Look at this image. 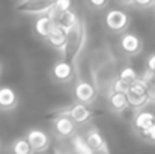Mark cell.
Segmentation results:
<instances>
[{
    "label": "cell",
    "mask_w": 155,
    "mask_h": 154,
    "mask_svg": "<svg viewBox=\"0 0 155 154\" xmlns=\"http://www.w3.org/2000/svg\"><path fill=\"white\" fill-rule=\"evenodd\" d=\"M63 47H65V54H66L68 60H72L77 56V53L80 51V49H81V30L77 26V23L66 32V41H65Z\"/></svg>",
    "instance_id": "obj_1"
},
{
    "label": "cell",
    "mask_w": 155,
    "mask_h": 154,
    "mask_svg": "<svg viewBox=\"0 0 155 154\" xmlns=\"http://www.w3.org/2000/svg\"><path fill=\"white\" fill-rule=\"evenodd\" d=\"M128 95L127 97V101L130 103L131 106H140L143 104L146 100V95H148V88H146V83L145 80H133L130 83V88L128 91L125 92Z\"/></svg>",
    "instance_id": "obj_2"
},
{
    "label": "cell",
    "mask_w": 155,
    "mask_h": 154,
    "mask_svg": "<svg viewBox=\"0 0 155 154\" xmlns=\"http://www.w3.org/2000/svg\"><path fill=\"white\" fill-rule=\"evenodd\" d=\"M51 11V20L53 23L56 24V26H59V27H62V29H65L66 32L77 23V20H75V14L74 12H71L69 9H65V11H56V9H50Z\"/></svg>",
    "instance_id": "obj_3"
},
{
    "label": "cell",
    "mask_w": 155,
    "mask_h": 154,
    "mask_svg": "<svg viewBox=\"0 0 155 154\" xmlns=\"http://www.w3.org/2000/svg\"><path fill=\"white\" fill-rule=\"evenodd\" d=\"M56 0H26L18 5L21 12H48Z\"/></svg>",
    "instance_id": "obj_4"
},
{
    "label": "cell",
    "mask_w": 155,
    "mask_h": 154,
    "mask_svg": "<svg viewBox=\"0 0 155 154\" xmlns=\"http://www.w3.org/2000/svg\"><path fill=\"white\" fill-rule=\"evenodd\" d=\"M105 23L110 29L113 30H119L122 27H125L127 24V15L120 11H110L105 17Z\"/></svg>",
    "instance_id": "obj_5"
},
{
    "label": "cell",
    "mask_w": 155,
    "mask_h": 154,
    "mask_svg": "<svg viewBox=\"0 0 155 154\" xmlns=\"http://www.w3.org/2000/svg\"><path fill=\"white\" fill-rule=\"evenodd\" d=\"M47 135L44 133V132H41V130H32L30 133H29V136H27V142H29V145L32 147V148H35V150H41V148H44L45 145H47Z\"/></svg>",
    "instance_id": "obj_6"
},
{
    "label": "cell",
    "mask_w": 155,
    "mask_h": 154,
    "mask_svg": "<svg viewBox=\"0 0 155 154\" xmlns=\"http://www.w3.org/2000/svg\"><path fill=\"white\" fill-rule=\"evenodd\" d=\"M48 39H50V43H51L53 46H56V47H63V44H65V41H66V30L54 24L51 32L48 33Z\"/></svg>",
    "instance_id": "obj_7"
},
{
    "label": "cell",
    "mask_w": 155,
    "mask_h": 154,
    "mask_svg": "<svg viewBox=\"0 0 155 154\" xmlns=\"http://www.w3.org/2000/svg\"><path fill=\"white\" fill-rule=\"evenodd\" d=\"M154 122H155V116L152 113H149V112H143V113H140V115L136 118V125H137L140 130H143L145 135L148 133L149 127H151Z\"/></svg>",
    "instance_id": "obj_8"
},
{
    "label": "cell",
    "mask_w": 155,
    "mask_h": 154,
    "mask_svg": "<svg viewBox=\"0 0 155 154\" xmlns=\"http://www.w3.org/2000/svg\"><path fill=\"white\" fill-rule=\"evenodd\" d=\"M53 27H54V23H53L51 17H41L36 21V32L41 36H48Z\"/></svg>",
    "instance_id": "obj_9"
},
{
    "label": "cell",
    "mask_w": 155,
    "mask_h": 154,
    "mask_svg": "<svg viewBox=\"0 0 155 154\" xmlns=\"http://www.w3.org/2000/svg\"><path fill=\"white\" fill-rule=\"evenodd\" d=\"M94 88L89 85V83H80V85H77V88H75V95H77V98L78 100H81V101H87V100H91L92 97H94Z\"/></svg>",
    "instance_id": "obj_10"
},
{
    "label": "cell",
    "mask_w": 155,
    "mask_h": 154,
    "mask_svg": "<svg viewBox=\"0 0 155 154\" xmlns=\"http://www.w3.org/2000/svg\"><path fill=\"white\" fill-rule=\"evenodd\" d=\"M15 103V94L11 88H0V106L11 107Z\"/></svg>",
    "instance_id": "obj_11"
},
{
    "label": "cell",
    "mask_w": 155,
    "mask_h": 154,
    "mask_svg": "<svg viewBox=\"0 0 155 154\" xmlns=\"http://www.w3.org/2000/svg\"><path fill=\"white\" fill-rule=\"evenodd\" d=\"M89 115H91V112H89L87 107L83 106V104L74 106L72 110H71V116H72L77 122H83V121H86V119L89 118Z\"/></svg>",
    "instance_id": "obj_12"
},
{
    "label": "cell",
    "mask_w": 155,
    "mask_h": 154,
    "mask_svg": "<svg viewBox=\"0 0 155 154\" xmlns=\"http://www.w3.org/2000/svg\"><path fill=\"white\" fill-rule=\"evenodd\" d=\"M140 43H139V38L134 36V35H125L124 39H122V49L128 53H133L139 49Z\"/></svg>",
    "instance_id": "obj_13"
},
{
    "label": "cell",
    "mask_w": 155,
    "mask_h": 154,
    "mask_svg": "<svg viewBox=\"0 0 155 154\" xmlns=\"http://www.w3.org/2000/svg\"><path fill=\"white\" fill-rule=\"evenodd\" d=\"M71 74V65L68 62H59L56 67H54V76L60 80L63 79H68Z\"/></svg>",
    "instance_id": "obj_14"
},
{
    "label": "cell",
    "mask_w": 155,
    "mask_h": 154,
    "mask_svg": "<svg viewBox=\"0 0 155 154\" xmlns=\"http://www.w3.org/2000/svg\"><path fill=\"white\" fill-rule=\"evenodd\" d=\"M56 128L60 135H69L72 132V121L69 118H59L56 121Z\"/></svg>",
    "instance_id": "obj_15"
},
{
    "label": "cell",
    "mask_w": 155,
    "mask_h": 154,
    "mask_svg": "<svg viewBox=\"0 0 155 154\" xmlns=\"http://www.w3.org/2000/svg\"><path fill=\"white\" fill-rule=\"evenodd\" d=\"M72 144H74V150L80 154H92V151H94V150L86 144V141H83L80 136H75V138L72 139Z\"/></svg>",
    "instance_id": "obj_16"
},
{
    "label": "cell",
    "mask_w": 155,
    "mask_h": 154,
    "mask_svg": "<svg viewBox=\"0 0 155 154\" xmlns=\"http://www.w3.org/2000/svg\"><path fill=\"white\" fill-rule=\"evenodd\" d=\"M103 142H104L103 138H101V135H98V133H89V136H87V139H86V144H87L92 150H98Z\"/></svg>",
    "instance_id": "obj_17"
},
{
    "label": "cell",
    "mask_w": 155,
    "mask_h": 154,
    "mask_svg": "<svg viewBox=\"0 0 155 154\" xmlns=\"http://www.w3.org/2000/svg\"><path fill=\"white\" fill-rule=\"evenodd\" d=\"M110 100H111L113 107H116V109H122V107L127 104V97H125L124 92H114Z\"/></svg>",
    "instance_id": "obj_18"
},
{
    "label": "cell",
    "mask_w": 155,
    "mask_h": 154,
    "mask_svg": "<svg viewBox=\"0 0 155 154\" xmlns=\"http://www.w3.org/2000/svg\"><path fill=\"white\" fill-rule=\"evenodd\" d=\"M29 151H30V145H29L27 141L20 139V141L15 142V145H14V153L15 154H27Z\"/></svg>",
    "instance_id": "obj_19"
},
{
    "label": "cell",
    "mask_w": 155,
    "mask_h": 154,
    "mask_svg": "<svg viewBox=\"0 0 155 154\" xmlns=\"http://www.w3.org/2000/svg\"><path fill=\"white\" fill-rule=\"evenodd\" d=\"M120 79L122 80H125V82H128V83H131L133 80H136L137 79V74H136V71L133 70V68H124L122 70V73H120Z\"/></svg>",
    "instance_id": "obj_20"
},
{
    "label": "cell",
    "mask_w": 155,
    "mask_h": 154,
    "mask_svg": "<svg viewBox=\"0 0 155 154\" xmlns=\"http://www.w3.org/2000/svg\"><path fill=\"white\" fill-rule=\"evenodd\" d=\"M128 88H130V83L125 82V80H122V79H119V80L114 82V92H124L125 94L128 91Z\"/></svg>",
    "instance_id": "obj_21"
},
{
    "label": "cell",
    "mask_w": 155,
    "mask_h": 154,
    "mask_svg": "<svg viewBox=\"0 0 155 154\" xmlns=\"http://www.w3.org/2000/svg\"><path fill=\"white\" fill-rule=\"evenodd\" d=\"M69 6H71V0H56L53 5V9L65 11V9H69Z\"/></svg>",
    "instance_id": "obj_22"
},
{
    "label": "cell",
    "mask_w": 155,
    "mask_h": 154,
    "mask_svg": "<svg viewBox=\"0 0 155 154\" xmlns=\"http://www.w3.org/2000/svg\"><path fill=\"white\" fill-rule=\"evenodd\" d=\"M148 68L151 71H155V54H151L149 56V60H148Z\"/></svg>",
    "instance_id": "obj_23"
},
{
    "label": "cell",
    "mask_w": 155,
    "mask_h": 154,
    "mask_svg": "<svg viewBox=\"0 0 155 154\" xmlns=\"http://www.w3.org/2000/svg\"><path fill=\"white\" fill-rule=\"evenodd\" d=\"M146 135H148L151 139H154V141H155V122L151 125V127H149V130H148V133H146Z\"/></svg>",
    "instance_id": "obj_24"
},
{
    "label": "cell",
    "mask_w": 155,
    "mask_h": 154,
    "mask_svg": "<svg viewBox=\"0 0 155 154\" xmlns=\"http://www.w3.org/2000/svg\"><path fill=\"white\" fill-rule=\"evenodd\" d=\"M91 3L92 5H95V6H101L105 3V0H91Z\"/></svg>",
    "instance_id": "obj_25"
},
{
    "label": "cell",
    "mask_w": 155,
    "mask_h": 154,
    "mask_svg": "<svg viewBox=\"0 0 155 154\" xmlns=\"http://www.w3.org/2000/svg\"><path fill=\"white\" fill-rule=\"evenodd\" d=\"M139 5H149L151 3V0H136Z\"/></svg>",
    "instance_id": "obj_26"
},
{
    "label": "cell",
    "mask_w": 155,
    "mask_h": 154,
    "mask_svg": "<svg viewBox=\"0 0 155 154\" xmlns=\"http://www.w3.org/2000/svg\"><path fill=\"white\" fill-rule=\"evenodd\" d=\"M122 2H130V0H122Z\"/></svg>",
    "instance_id": "obj_27"
}]
</instances>
